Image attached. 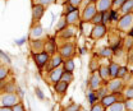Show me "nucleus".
I'll return each instance as SVG.
<instances>
[{
    "instance_id": "obj_50",
    "label": "nucleus",
    "mask_w": 133,
    "mask_h": 111,
    "mask_svg": "<svg viewBox=\"0 0 133 111\" xmlns=\"http://www.w3.org/2000/svg\"><path fill=\"white\" fill-rule=\"evenodd\" d=\"M129 36H131V37H133V27L131 28V31H129Z\"/></svg>"
},
{
    "instance_id": "obj_34",
    "label": "nucleus",
    "mask_w": 133,
    "mask_h": 111,
    "mask_svg": "<svg viewBox=\"0 0 133 111\" xmlns=\"http://www.w3.org/2000/svg\"><path fill=\"white\" fill-rule=\"evenodd\" d=\"M90 22H91L92 24H100V23H101V13L97 12L95 16L91 18V20H90Z\"/></svg>"
},
{
    "instance_id": "obj_42",
    "label": "nucleus",
    "mask_w": 133,
    "mask_h": 111,
    "mask_svg": "<svg viewBox=\"0 0 133 111\" xmlns=\"http://www.w3.org/2000/svg\"><path fill=\"white\" fill-rule=\"evenodd\" d=\"M0 56H1V59H3V61H4V63H6V64H10V63H12V61H10V58H9L6 54H4L1 50H0Z\"/></svg>"
},
{
    "instance_id": "obj_7",
    "label": "nucleus",
    "mask_w": 133,
    "mask_h": 111,
    "mask_svg": "<svg viewBox=\"0 0 133 111\" xmlns=\"http://www.w3.org/2000/svg\"><path fill=\"white\" fill-rule=\"evenodd\" d=\"M105 33H106V27L100 23V24H95V26H94V28H92L90 36H91L92 40H99V38L105 36Z\"/></svg>"
},
{
    "instance_id": "obj_33",
    "label": "nucleus",
    "mask_w": 133,
    "mask_h": 111,
    "mask_svg": "<svg viewBox=\"0 0 133 111\" xmlns=\"http://www.w3.org/2000/svg\"><path fill=\"white\" fill-rule=\"evenodd\" d=\"M125 74H127V68L125 66H119V69H118V73H116V77L115 78H123V77H125Z\"/></svg>"
},
{
    "instance_id": "obj_29",
    "label": "nucleus",
    "mask_w": 133,
    "mask_h": 111,
    "mask_svg": "<svg viewBox=\"0 0 133 111\" xmlns=\"http://www.w3.org/2000/svg\"><path fill=\"white\" fill-rule=\"evenodd\" d=\"M88 102L91 103V105H95L97 101H99V97L96 96V92H94V91H91V92H88Z\"/></svg>"
},
{
    "instance_id": "obj_1",
    "label": "nucleus",
    "mask_w": 133,
    "mask_h": 111,
    "mask_svg": "<svg viewBox=\"0 0 133 111\" xmlns=\"http://www.w3.org/2000/svg\"><path fill=\"white\" fill-rule=\"evenodd\" d=\"M18 102H21V98L17 92H12V93H3L0 96V106L4 107H13Z\"/></svg>"
},
{
    "instance_id": "obj_48",
    "label": "nucleus",
    "mask_w": 133,
    "mask_h": 111,
    "mask_svg": "<svg viewBox=\"0 0 133 111\" xmlns=\"http://www.w3.org/2000/svg\"><path fill=\"white\" fill-rule=\"evenodd\" d=\"M26 41H27V38H26V37H22V38L17 40V41H16V44L18 45V46H22V45H23V44H24Z\"/></svg>"
},
{
    "instance_id": "obj_13",
    "label": "nucleus",
    "mask_w": 133,
    "mask_h": 111,
    "mask_svg": "<svg viewBox=\"0 0 133 111\" xmlns=\"http://www.w3.org/2000/svg\"><path fill=\"white\" fill-rule=\"evenodd\" d=\"M122 86H123V83H122L120 78H115V79H113L111 82H109L108 89H109L111 93H118V92L122 89Z\"/></svg>"
},
{
    "instance_id": "obj_10",
    "label": "nucleus",
    "mask_w": 133,
    "mask_h": 111,
    "mask_svg": "<svg viewBox=\"0 0 133 111\" xmlns=\"http://www.w3.org/2000/svg\"><path fill=\"white\" fill-rule=\"evenodd\" d=\"M44 45H45V41H44V40H40V38H35V40H32V41L30 42L32 54L42 52V51H44Z\"/></svg>"
},
{
    "instance_id": "obj_23",
    "label": "nucleus",
    "mask_w": 133,
    "mask_h": 111,
    "mask_svg": "<svg viewBox=\"0 0 133 111\" xmlns=\"http://www.w3.org/2000/svg\"><path fill=\"white\" fill-rule=\"evenodd\" d=\"M17 87L16 84L13 83V82H6V84L4 86V88H3V91L5 92V93H12V92H16Z\"/></svg>"
},
{
    "instance_id": "obj_32",
    "label": "nucleus",
    "mask_w": 133,
    "mask_h": 111,
    "mask_svg": "<svg viewBox=\"0 0 133 111\" xmlns=\"http://www.w3.org/2000/svg\"><path fill=\"white\" fill-rule=\"evenodd\" d=\"M113 54H114V51L111 48H102L100 51V56H104V58H110Z\"/></svg>"
},
{
    "instance_id": "obj_9",
    "label": "nucleus",
    "mask_w": 133,
    "mask_h": 111,
    "mask_svg": "<svg viewBox=\"0 0 133 111\" xmlns=\"http://www.w3.org/2000/svg\"><path fill=\"white\" fill-rule=\"evenodd\" d=\"M79 17L81 16H79V10H78V9H76V10L68 13V14H64V18H65L66 23H68L69 26H74V24H77L78 20H79Z\"/></svg>"
},
{
    "instance_id": "obj_46",
    "label": "nucleus",
    "mask_w": 133,
    "mask_h": 111,
    "mask_svg": "<svg viewBox=\"0 0 133 111\" xmlns=\"http://www.w3.org/2000/svg\"><path fill=\"white\" fill-rule=\"evenodd\" d=\"M36 95H37V97H38L40 100H44V98H45V96H44L42 91H41L40 88H36Z\"/></svg>"
},
{
    "instance_id": "obj_24",
    "label": "nucleus",
    "mask_w": 133,
    "mask_h": 111,
    "mask_svg": "<svg viewBox=\"0 0 133 111\" xmlns=\"http://www.w3.org/2000/svg\"><path fill=\"white\" fill-rule=\"evenodd\" d=\"M73 34H74L73 30H72L70 27H68V26H66L64 30L60 31V37H63V38H69V37H72Z\"/></svg>"
},
{
    "instance_id": "obj_41",
    "label": "nucleus",
    "mask_w": 133,
    "mask_h": 111,
    "mask_svg": "<svg viewBox=\"0 0 133 111\" xmlns=\"http://www.w3.org/2000/svg\"><path fill=\"white\" fill-rule=\"evenodd\" d=\"M12 111H26V109H24V106H23L22 102H18L17 105H14L12 107Z\"/></svg>"
},
{
    "instance_id": "obj_35",
    "label": "nucleus",
    "mask_w": 133,
    "mask_h": 111,
    "mask_svg": "<svg viewBox=\"0 0 133 111\" xmlns=\"http://www.w3.org/2000/svg\"><path fill=\"white\" fill-rule=\"evenodd\" d=\"M97 69H99V63H97L96 59L94 58V59L91 60V63H90V70L94 73V72H97Z\"/></svg>"
},
{
    "instance_id": "obj_19",
    "label": "nucleus",
    "mask_w": 133,
    "mask_h": 111,
    "mask_svg": "<svg viewBox=\"0 0 133 111\" xmlns=\"http://www.w3.org/2000/svg\"><path fill=\"white\" fill-rule=\"evenodd\" d=\"M125 110V103L122 101H118L115 103L110 105L109 107H106V111H124Z\"/></svg>"
},
{
    "instance_id": "obj_5",
    "label": "nucleus",
    "mask_w": 133,
    "mask_h": 111,
    "mask_svg": "<svg viewBox=\"0 0 133 111\" xmlns=\"http://www.w3.org/2000/svg\"><path fill=\"white\" fill-rule=\"evenodd\" d=\"M59 55L63 58V60L64 59H70L73 55H74V46H73V44H64L62 47L59 48Z\"/></svg>"
},
{
    "instance_id": "obj_17",
    "label": "nucleus",
    "mask_w": 133,
    "mask_h": 111,
    "mask_svg": "<svg viewBox=\"0 0 133 111\" xmlns=\"http://www.w3.org/2000/svg\"><path fill=\"white\" fill-rule=\"evenodd\" d=\"M49 69H54V68H56V66H60L62 64H63V58L58 54V55H52V58L49 60Z\"/></svg>"
},
{
    "instance_id": "obj_30",
    "label": "nucleus",
    "mask_w": 133,
    "mask_h": 111,
    "mask_svg": "<svg viewBox=\"0 0 133 111\" xmlns=\"http://www.w3.org/2000/svg\"><path fill=\"white\" fill-rule=\"evenodd\" d=\"M66 26H68V23H66V20H65V18L63 17V18H60V20L58 22V24H56V31H62V30H64Z\"/></svg>"
},
{
    "instance_id": "obj_37",
    "label": "nucleus",
    "mask_w": 133,
    "mask_h": 111,
    "mask_svg": "<svg viewBox=\"0 0 133 111\" xmlns=\"http://www.w3.org/2000/svg\"><path fill=\"white\" fill-rule=\"evenodd\" d=\"M108 95V89L105 88V87H102V88H97V93H96V96L99 97V100H101L104 96Z\"/></svg>"
},
{
    "instance_id": "obj_2",
    "label": "nucleus",
    "mask_w": 133,
    "mask_h": 111,
    "mask_svg": "<svg viewBox=\"0 0 133 111\" xmlns=\"http://www.w3.org/2000/svg\"><path fill=\"white\" fill-rule=\"evenodd\" d=\"M97 13V10H96V4H95V1L94 0H91L84 8H83L82 10V14H81V18H82L83 22H90L91 20V18L95 16Z\"/></svg>"
},
{
    "instance_id": "obj_26",
    "label": "nucleus",
    "mask_w": 133,
    "mask_h": 111,
    "mask_svg": "<svg viewBox=\"0 0 133 111\" xmlns=\"http://www.w3.org/2000/svg\"><path fill=\"white\" fill-rule=\"evenodd\" d=\"M73 79H74V77H73V73H69V72H63V74H62V78H60V80L66 82V83H70V82H73Z\"/></svg>"
},
{
    "instance_id": "obj_4",
    "label": "nucleus",
    "mask_w": 133,
    "mask_h": 111,
    "mask_svg": "<svg viewBox=\"0 0 133 111\" xmlns=\"http://www.w3.org/2000/svg\"><path fill=\"white\" fill-rule=\"evenodd\" d=\"M32 59H33V61H35V64H36L40 69H42L46 64L49 63L50 56L45 51H42V52H38V54H32Z\"/></svg>"
},
{
    "instance_id": "obj_12",
    "label": "nucleus",
    "mask_w": 133,
    "mask_h": 111,
    "mask_svg": "<svg viewBox=\"0 0 133 111\" xmlns=\"http://www.w3.org/2000/svg\"><path fill=\"white\" fill-rule=\"evenodd\" d=\"M95 4H96V10L99 13L106 12L111 8V0H96Z\"/></svg>"
},
{
    "instance_id": "obj_22",
    "label": "nucleus",
    "mask_w": 133,
    "mask_h": 111,
    "mask_svg": "<svg viewBox=\"0 0 133 111\" xmlns=\"http://www.w3.org/2000/svg\"><path fill=\"white\" fill-rule=\"evenodd\" d=\"M41 34H42V28H41V26H40V24L33 26L32 31H31V37H32V40L38 38V36H41Z\"/></svg>"
},
{
    "instance_id": "obj_38",
    "label": "nucleus",
    "mask_w": 133,
    "mask_h": 111,
    "mask_svg": "<svg viewBox=\"0 0 133 111\" xmlns=\"http://www.w3.org/2000/svg\"><path fill=\"white\" fill-rule=\"evenodd\" d=\"M79 107H81V106H79L78 103H70V105H69L68 107H65L63 111H78Z\"/></svg>"
},
{
    "instance_id": "obj_43",
    "label": "nucleus",
    "mask_w": 133,
    "mask_h": 111,
    "mask_svg": "<svg viewBox=\"0 0 133 111\" xmlns=\"http://www.w3.org/2000/svg\"><path fill=\"white\" fill-rule=\"evenodd\" d=\"M104 106L101 105V103H95V105H92V109L91 111H104Z\"/></svg>"
},
{
    "instance_id": "obj_39",
    "label": "nucleus",
    "mask_w": 133,
    "mask_h": 111,
    "mask_svg": "<svg viewBox=\"0 0 133 111\" xmlns=\"http://www.w3.org/2000/svg\"><path fill=\"white\" fill-rule=\"evenodd\" d=\"M125 3V0H111V6H114L115 9H120V6Z\"/></svg>"
},
{
    "instance_id": "obj_21",
    "label": "nucleus",
    "mask_w": 133,
    "mask_h": 111,
    "mask_svg": "<svg viewBox=\"0 0 133 111\" xmlns=\"http://www.w3.org/2000/svg\"><path fill=\"white\" fill-rule=\"evenodd\" d=\"M100 77L102 80H108L110 78V73H109V66L108 65H101L100 66V72H99Z\"/></svg>"
},
{
    "instance_id": "obj_49",
    "label": "nucleus",
    "mask_w": 133,
    "mask_h": 111,
    "mask_svg": "<svg viewBox=\"0 0 133 111\" xmlns=\"http://www.w3.org/2000/svg\"><path fill=\"white\" fill-rule=\"evenodd\" d=\"M0 111H12V107H4V106H0Z\"/></svg>"
},
{
    "instance_id": "obj_11",
    "label": "nucleus",
    "mask_w": 133,
    "mask_h": 111,
    "mask_svg": "<svg viewBox=\"0 0 133 111\" xmlns=\"http://www.w3.org/2000/svg\"><path fill=\"white\" fill-rule=\"evenodd\" d=\"M118 102V93H108L101 98V105L104 107H109L110 105Z\"/></svg>"
},
{
    "instance_id": "obj_14",
    "label": "nucleus",
    "mask_w": 133,
    "mask_h": 111,
    "mask_svg": "<svg viewBox=\"0 0 133 111\" xmlns=\"http://www.w3.org/2000/svg\"><path fill=\"white\" fill-rule=\"evenodd\" d=\"M44 51L49 55L52 56L55 55V51H56V45H55V41L49 40V41H45V45H44Z\"/></svg>"
},
{
    "instance_id": "obj_15",
    "label": "nucleus",
    "mask_w": 133,
    "mask_h": 111,
    "mask_svg": "<svg viewBox=\"0 0 133 111\" xmlns=\"http://www.w3.org/2000/svg\"><path fill=\"white\" fill-rule=\"evenodd\" d=\"M68 86H69V83L63 82V80H59V82H56V83L54 84V89H55V92L59 93V95H65L66 89H68Z\"/></svg>"
},
{
    "instance_id": "obj_25",
    "label": "nucleus",
    "mask_w": 133,
    "mask_h": 111,
    "mask_svg": "<svg viewBox=\"0 0 133 111\" xmlns=\"http://www.w3.org/2000/svg\"><path fill=\"white\" fill-rule=\"evenodd\" d=\"M109 22H110V10L102 12V13H101V24L106 26Z\"/></svg>"
},
{
    "instance_id": "obj_16",
    "label": "nucleus",
    "mask_w": 133,
    "mask_h": 111,
    "mask_svg": "<svg viewBox=\"0 0 133 111\" xmlns=\"http://www.w3.org/2000/svg\"><path fill=\"white\" fill-rule=\"evenodd\" d=\"M101 77H100L99 72L96 73V72H94L92 73V78H91V89L92 91H96L97 88H100V86H101Z\"/></svg>"
},
{
    "instance_id": "obj_20",
    "label": "nucleus",
    "mask_w": 133,
    "mask_h": 111,
    "mask_svg": "<svg viewBox=\"0 0 133 111\" xmlns=\"http://www.w3.org/2000/svg\"><path fill=\"white\" fill-rule=\"evenodd\" d=\"M62 66H63L64 72H69V73H73V70H74V61H73L72 59H65V60H63V64H62Z\"/></svg>"
},
{
    "instance_id": "obj_40",
    "label": "nucleus",
    "mask_w": 133,
    "mask_h": 111,
    "mask_svg": "<svg viewBox=\"0 0 133 111\" xmlns=\"http://www.w3.org/2000/svg\"><path fill=\"white\" fill-rule=\"evenodd\" d=\"M118 19H119L118 10H110V20H113V22H118Z\"/></svg>"
},
{
    "instance_id": "obj_44",
    "label": "nucleus",
    "mask_w": 133,
    "mask_h": 111,
    "mask_svg": "<svg viewBox=\"0 0 133 111\" xmlns=\"http://www.w3.org/2000/svg\"><path fill=\"white\" fill-rule=\"evenodd\" d=\"M68 3H69L70 5H73V6H76V8H78V6L81 5V3H82V0H68Z\"/></svg>"
},
{
    "instance_id": "obj_47",
    "label": "nucleus",
    "mask_w": 133,
    "mask_h": 111,
    "mask_svg": "<svg viewBox=\"0 0 133 111\" xmlns=\"http://www.w3.org/2000/svg\"><path fill=\"white\" fill-rule=\"evenodd\" d=\"M125 96L128 97V98H133V87H129L128 89H127V93Z\"/></svg>"
},
{
    "instance_id": "obj_31",
    "label": "nucleus",
    "mask_w": 133,
    "mask_h": 111,
    "mask_svg": "<svg viewBox=\"0 0 133 111\" xmlns=\"http://www.w3.org/2000/svg\"><path fill=\"white\" fill-rule=\"evenodd\" d=\"M63 9H64V14H68V13H70V12H73V10H76V9H78V8H76V6H73V5H70L68 1L63 4Z\"/></svg>"
},
{
    "instance_id": "obj_3",
    "label": "nucleus",
    "mask_w": 133,
    "mask_h": 111,
    "mask_svg": "<svg viewBox=\"0 0 133 111\" xmlns=\"http://www.w3.org/2000/svg\"><path fill=\"white\" fill-rule=\"evenodd\" d=\"M118 27L122 31H131V28L133 27V13H128V14H124L122 17L119 23H118Z\"/></svg>"
},
{
    "instance_id": "obj_18",
    "label": "nucleus",
    "mask_w": 133,
    "mask_h": 111,
    "mask_svg": "<svg viewBox=\"0 0 133 111\" xmlns=\"http://www.w3.org/2000/svg\"><path fill=\"white\" fill-rule=\"evenodd\" d=\"M120 12L123 14L133 13V0H125V3L120 6Z\"/></svg>"
},
{
    "instance_id": "obj_36",
    "label": "nucleus",
    "mask_w": 133,
    "mask_h": 111,
    "mask_svg": "<svg viewBox=\"0 0 133 111\" xmlns=\"http://www.w3.org/2000/svg\"><path fill=\"white\" fill-rule=\"evenodd\" d=\"M54 3H55V0H35V4H41L44 6H49Z\"/></svg>"
},
{
    "instance_id": "obj_27",
    "label": "nucleus",
    "mask_w": 133,
    "mask_h": 111,
    "mask_svg": "<svg viewBox=\"0 0 133 111\" xmlns=\"http://www.w3.org/2000/svg\"><path fill=\"white\" fill-rule=\"evenodd\" d=\"M118 69H119V65L115 63H111L109 65V73H110V77L115 78L116 77V73H118Z\"/></svg>"
},
{
    "instance_id": "obj_45",
    "label": "nucleus",
    "mask_w": 133,
    "mask_h": 111,
    "mask_svg": "<svg viewBox=\"0 0 133 111\" xmlns=\"http://www.w3.org/2000/svg\"><path fill=\"white\" fill-rule=\"evenodd\" d=\"M132 45H133V37H128L127 40H125V47H128V48H131L132 47Z\"/></svg>"
},
{
    "instance_id": "obj_28",
    "label": "nucleus",
    "mask_w": 133,
    "mask_h": 111,
    "mask_svg": "<svg viewBox=\"0 0 133 111\" xmlns=\"http://www.w3.org/2000/svg\"><path fill=\"white\" fill-rule=\"evenodd\" d=\"M9 75V69L5 65H0V80H4Z\"/></svg>"
},
{
    "instance_id": "obj_8",
    "label": "nucleus",
    "mask_w": 133,
    "mask_h": 111,
    "mask_svg": "<svg viewBox=\"0 0 133 111\" xmlns=\"http://www.w3.org/2000/svg\"><path fill=\"white\" fill-rule=\"evenodd\" d=\"M44 13H45V6H44V5H41V4H33V6H32V20H33V23L38 22V20L42 18Z\"/></svg>"
},
{
    "instance_id": "obj_6",
    "label": "nucleus",
    "mask_w": 133,
    "mask_h": 111,
    "mask_svg": "<svg viewBox=\"0 0 133 111\" xmlns=\"http://www.w3.org/2000/svg\"><path fill=\"white\" fill-rule=\"evenodd\" d=\"M63 72H64V69H63V66L60 65V66H56V68H54V69H51L49 70V80L50 83H56V82H59L60 78H62V74H63Z\"/></svg>"
}]
</instances>
